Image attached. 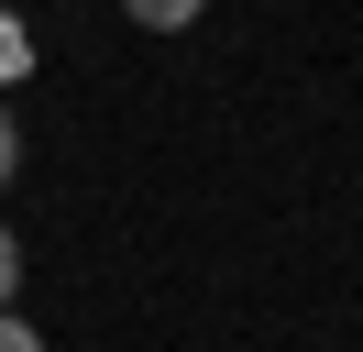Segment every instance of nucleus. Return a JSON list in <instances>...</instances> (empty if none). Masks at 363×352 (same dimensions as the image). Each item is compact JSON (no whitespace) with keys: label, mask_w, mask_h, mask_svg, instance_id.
<instances>
[{"label":"nucleus","mask_w":363,"mask_h":352,"mask_svg":"<svg viewBox=\"0 0 363 352\" xmlns=\"http://www.w3.org/2000/svg\"><path fill=\"white\" fill-rule=\"evenodd\" d=\"M121 11H133V22H143V33H187V22H199V11H209V0H121Z\"/></svg>","instance_id":"f257e3e1"},{"label":"nucleus","mask_w":363,"mask_h":352,"mask_svg":"<svg viewBox=\"0 0 363 352\" xmlns=\"http://www.w3.org/2000/svg\"><path fill=\"white\" fill-rule=\"evenodd\" d=\"M23 66H33V33H23V22H0V77H23Z\"/></svg>","instance_id":"f03ea898"},{"label":"nucleus","mask_w":363,"mask_h":352,"mask_svg":"<svg viewBox=\"0 0 363 352\" xmlns=\"http://www.w3.org/2000/svg\"><path fill=\"white\" fill-rule=\"evenodd\" d=\"M11 286H23V253H11V231H0V308H11Z\"/></svg>","instance_id":"7ed1b4c3"},{"label":"nucleus","mask_w":363,"mask_h":352,"mask_svg":"<svg viewBox=\"0 0 363 352\" xmlns=\"http://www.w3.org/2000/svg\"><path fill=\"white\" fill-rule=\"evenodd\" d=\"M0 352H45V341H33V330L11 319V308H0Z\"/></svg>","instance_id":"20e7f679"},{"label":"nucleus","mask_w":363,"mask_h":352,"mask_svg":"<svg viewBox=\"0 0 363 352\" xmlns=\"http://www.w3.org/2000/svg\"><path fill=\"white\" fill-rule=\"evenodd\" d=\"M11 165H23V132H11V110H0V176H11Z\"/></svg>","instance_id":"39448f33"}]
</instances>
